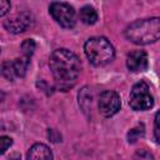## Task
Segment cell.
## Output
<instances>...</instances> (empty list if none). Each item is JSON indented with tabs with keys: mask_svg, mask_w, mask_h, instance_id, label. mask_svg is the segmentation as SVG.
I'll use <instances>...</instances> for the list:
<instances>
[{
	"mask_svg": "<svg viewBox=\"0 0 160 160\" xmlns=\"http://www.w3.org/2000/svg\"><path fill=\"white\" fill-rule=\"evenodd\" d=\"M49 12L52 16V19L65 29H70L75 25L76 21L75 10L68 2H59V1L51 2L49 6Z\"/></svg>",
	"mask_w": 160,
	"mask_h": 160,
	"instance_id": "obj_5",
	"label": "cell"
},
{
	"mask_svg": "<svg viewBox=\"0 0 160 160\" xmlns=\"http://www.w3.org/2000/svg\"><path fill=\"white\" fill-rule=\"evenodd\" d=\"M125 38L138 45H149L160 38V20L159 18L141 19L131 22L125 29Z\"/></svg>",
	"mask_w": 160,
	"mask_h": 160,
	"instance_id": "obj_2",
	"label": "cell"
},
{
	"mask_svg": "<svg viewBox=\"0 0 160 160\" xmlns=\"http://www.w3.org/2000/svg\"><path fill=\"white\" fill-rule=\"evenodd\" d=\"M120 106H121V100L118 92L112 90H105L100 94L98 108H99V112L102 116L110 118L115 115L120 110Z\"/></svg>",
	"mask_w": 160,
	"mask_h": 160,
	"instance_id": "obj_6",
	"label": "cell"
},
{
	"mask_svg": "<svg viewBox=\"0 0 160 160\" xmlns=\"http://www.w3.org/2000/svg\"><path fill=\"white\" fill-rule=\"evenodd\" d=\"M132 160H154V156H152V154H151L149 150H146V149H140V150H138V151L134 154Z\"/></svg>",
	"mask_w": 160,
	"mask_h": 160,
	"instance_id": "obj_14",
	"label": "cell"
},
{
	"mask_svg": "<svg viewBox=\"0 0 160 160\" xmlns=\"http://www.w3.org/2000/svg\"><path fill=\"white\" fill-rule=\"evenodd\" d=\"M12 145V139L9 136H0V155H2Z\"/></svg>",
	"mask_w": 160,
	"mask_h": 160,
	"instance_id": "obj_15",
	"label": "cell"
},
{
	"mask_svg": "<svg viewBox=\"0 0 160 160\" xmlns=\"http://www.w3.org/2000/svg\"><path fill=\"white\" fill-rule=\"evenodd\" d=\"M126 66L132 72L144 71L148 69V54L142 50H132L128 54Z\"/></svg>",
	"mask_w": 160,
	"mask_h": 160,
	"instance_id": "obj_9",
	"label": "cell"
},
{
	"mask_svg": "<svg viewBox=\"0 0 160 160\" xmlns=\"http://www.w3.org/2000/svg\"><path fill=\"white\" fill-rule=\"evenodd\" d=\"M30 60L26 56L22 58H18L12 61H5L2 62L0 71L2 74V76H5L8 80L14 81L16 78H24L26 74V70L29 68Z\"/></svg>",
	"mask_w": 160,
	"mask_h": 160,
	"instance_id": "obj_7",
	"label": "cell"
},
{
	"mask_svg": "<svg viewBox=\"0 0 160 160\" xmlns=\"http://www.w3.org/2000/svg\"><path fill=\"white\" fill-rule=\"evenodd\" d=\"M20 48H21V51H22L24 56L30 58L34 54L35 49H36V42L34 41V39H26V40H24L21 42Z\"/></svg>",
	"mask_w": 160,
	"mask_h": 160,
	"instance_id": "obj_13",
	"label": "cell"
},
{
	"mask_svg": "<svg viewBox=\"0 0 160 160\" xmlns=\"http://www.w3.org/2000/svg\"><path fill=\"white\" fill-rule=\"evenodd\" d=\"M129 104L130 108L136 111H145L152 108L154 98L150 94L149 85L145 81H139L131 88L129 95Z\"/></svg>",
	"mask_w": 160,
	"mask_h": 160,
	"instance_id": "obj_4",
	"label": "cell"
},
{
	"mask_svg": "<svg viewBox=\"0 0 160 160\" xmlns=\"http://www.w3.org/2000/svg\"><path fill=\"white\" fill-rule=\"evenodd\" d=\"M49 66L56 82V88L61 91L71 89L80 75L81 62L78 55L68 49H56L51 52Z\"/></svg>",
	"mask_w": 160,
	"mask_h": 160,
	"instance_id": "obj_1",
	"label": "cell"
},
{
	"mask_svg": "<svg viewBox=\"0 0 160 160\" xmlns=\"http://www.w3.org/2000/svg\"><path fill=\"white\" fill-rule=\"evenodd\" d=\"M52 152L45 144H34L26 155V160H52Z\"/></svg>",
	"mask_w": 160,
	"mask_h": 160,
	"instance_id": "obj_10",
	"label": "cell"
},
{
	"mask_svg": "<svg viewBox=\"0 0 160 160\" xmlns=\"http://www.w3.org/2000/svg\"><path fill=\"white\" fill-rule=\"evenodd\" d=\"M145 135V128L142 124H138L135 128H132L131 130H129L128 132V141L130 144L136 142L140 138H142Z\"/></svg>",
	"mask_w": 160,
	"mask_h": 160,
	"instance_id": "obj_12",
	"label": "cell"
},
{
	"mask_svg": "<svg viewBox=\"0 0 160 160\" xmlns=\"http://www.w3.org/2000/svg\"><path fill=\"white\" fill-rule=\"evenodd\" d=\"M79 18H80V20H81L84 24H86V25H92V24H95L96 20H98V12H96V10H95L92 6L85 5V6H82V8L80 9Z\"/></svg>",
	"mask_w": 160,
	"mask_h": 160,
	"instance_id": "obj_11",
	"label": "cell"
},
{
	"mask_svg": "<svg viewBox=\"0 0 160 160\" xmlns=\"http://www.w3.org/2000/svg\"><path fill=\"white\" fill-rule=\"evenodd\" d=\"M48 136H49V139H51V141H54V142L61 141V135L58 134V132H56L55 130H52V129H49V131H48Z\"/></svg>",
	"mask_w": 160,
	"mask_h": 160,
	"instance_id": "obj_18",
	"label": "cell"
},
{
	"mask_svg": "<svg viewBox=\"0 0 160 160\" xmlns=\"http://www.w3.org/2000/svg\"><path fill=\"white\" fill-rule=\"evenodd\" d=\"M154 135H155V141L159 142L160 138H159V112L155 114V120H154Z\"/></svg>",
	"mask_w": 160,
	"mask_h": 160,
	"instance_id": "obj_17",
	"label": "cell"
},
{
	"mask_svg": "<svg viewBox=\"0 0 160 160\" xmlns=\"http://www.w3.org/2000/svg\"><path fill=\"white\" fill-rule=\"evenodd\" d=\"M10 1L8 0H0V16H4L10 10Z\"/></svg>",
	"mask_w": 160,
	"mask_h": 160,
	"instance_id": "obj_16",
	"label": "cell"
},
{
	"mask_svg": "<svg viewBox=\"0 0 160 160\" xmlns=\"http://www.w3.org/2000/svg\"><path fill=\"white\" fill-rule=\"evenodd\" d=\"M84 51L94 66H105L114 60L115 50L111 42L104 36H92L86 40Z\"/></svg>",
	"mask_w": 160,
	"mask_h": 160,
	"instance_id": "obj_3",
	"label": "cell"
},
{
	"mask_svg": "<svg viewBox=\"0 0 160 160\" xmlns=\"http://www.w3.org/2000/svg\"><path fill=\"white\" fill-rule=\"evenodd\" d=\"M34 22V18L29 11H20L4 21V26L9 32L20 34L26 31Z\"/></svg>",
	"mask_w": 160,
	"mask_h": 160,
	"instance_id": "obj_8",
	"label": "cell"
}]
</instances>
